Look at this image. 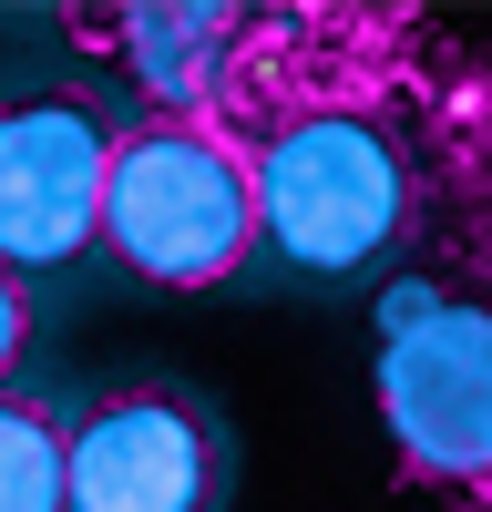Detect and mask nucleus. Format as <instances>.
<instances>
[{"label": "nucleus", "instance_id": "nucleus-6", "mask_svg": "<svg viewBox=\"0 0 492 512\" xmlns=\"http://www.w3.org/2000/svg\"><path fill=\"white\" fill-rule=\"evenodd\" d=\"M0 512H62V410L0 379Z\"/></svg>", "mask_w": 492, "mask_h": 512}, {"label": "nucleus", "instance_id": "nucleus-4", "mask_svg": "<svg viewBox=\"0 0 492 512\" xmlns=\"http://www.w3.org/2000/svg\"><path fill=\"white\" fill-rule=\"evenodd\" d=\"M226 420L185 379H113L62 420V512H226Z\"/></svg>", "mask_w": 492, "mask_h": 512}, {"label": "nucleus", "instance_id": "nucleus-2", "mask_svg": "<svg viewBox=\"0 0 492 512\" xmlns=\"http://www.w3.org/2000/svg\"><path fill=\"white\" fill-rule=\"evenodd\" d=\"M103 246L154 287H216L257 246V175H246V134L216 113L154 103L113 134L103 164Z\"/></svg>", "mask_w": 492, "mask_h": 512}, {"label": "nucleus", "instance_id": "nucleus-7", "mask_svg": "<svg viewBox=\"0 0 492 512\" xmlns=\"http://www.w3.org/2000/svg\"><path fill=\"white\" fill-rule=\"evenodd\" d=\"M21 349H31V287H21V267H0V379L21 369Z\"/></svg>", "mask_w": 492, "mask_h": 512}, {"label": "nucleus", "instance_id": "nucleus-1", "mask_svg": "<svg viewBox=\"0 0 492 512\" xmlns=\"http://www.w3.org/2000/svg\"><path fill=\"white\" fill-rule=\"evenodd\" d=\"M421 11H236L205 113L246 134L257 246L298 277H359L441 236L472 195V82L431 103Z\"/></svg>", "mask_w": 492, "mask_h": 512}, {"label": "nucleus", "instance_id": "nucleus-5", "mask_svg": "<svg viewBox=\"0 0 492 512\" xmlns=\"http://www.w3.org/2000/svg\"><path fill=\"white\" fill-rule=\"evenodd\" d=\"M113 103L93 93H21L0 103V267H62L103 236V164Z\"/></svg>", "mask_w": 492, "mask_h": 512}, {"label": "nucleus", "instance_id": "nucleus-3", "mask_svg": "<svg viewBox=\"0 0 492 512\" xmlns=\"http://www.w3.org/2000/svg\"><path fill=\"white\" fill-rule=\"evenodd\" d=\"M380 410L410 482L451 502L492 492V318L441 277H400L380 308Z\"/></svg>", "mask_w": 492, "mask_h": 512}]
</instances>
